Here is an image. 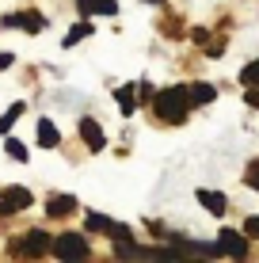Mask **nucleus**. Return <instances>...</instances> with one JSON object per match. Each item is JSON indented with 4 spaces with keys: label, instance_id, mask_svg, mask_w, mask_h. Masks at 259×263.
<instances>
[{
    "label": "nucleus",
    "instance_id": "1",
    "mask_svg": "<svg viewBox=\"0 0 259 263\" xmlns=\"http://www.w3.org/2000/svg\"><path fill=\"white\" fill-rule=\"evenodd\" d=\"M191 88H164V92H156L153 96V111L160 115L164 122H172V126H180L187 119V111H191Z\"/></svg>",
    "mask_w": 259,
    "mask_h": 263
},
{
    "label": "nucleus",
    "instance_id": "2",
    "mask_svg": "<svg viewBox=\"0 0 259 263\" xmlns=\"http://www.w3.org/2000/svg\"><path fill=\"white\" fill-rule=\"evenodd\" d=\"M12 248H15V256H31V259H38V256H46V252H53V240H50L42 229H31L27 237L15 240Z\"/></svg>",
    "mask_w": 259,
    "mask_h": 263
},
{
    "label": "nucleus",
    "instance_id": "3",
    "mask_svg": "<svg viewBox=\"0 0 259 263\" xmlns=\"http://www.w3.org/2000/svg\"><path fill=\"white\" fill-rule=\"evenodd\" d=\"M53 256L57 259H88V240L80 237V233H61L57 240H53Z\"/></svg>",
    "mask_w": 259,
    "mask_h": 263
},
{
    "label": "nucleus",
    "instance_id": "4",
    "mask_svg": "<svg viewBox=\"0 0 259 263\" xmlns=\"http://www.w3.org/2000/svg\"><path fill=\"white\" fill-rule=\"evenodd\" d=\"M217 244H221V252H225V256H233V259H244V256H248V233L240 237L236 229H221Z\"/></svg>",
    "mask_w": 259,
    "mask_h": 263
},
{
    "label": "nucleus",
    "instance_id": "5",
    "mask_svg": "<svg viewBox=\"0 0 259 263\" xmlns=\"http://www.w3.org/2000/svg\"><path fill=\"white\" fill-rule=\"evenodd\" d=\"M31 206V191L27 187H8L0 195V214H15V210H27Z\"/></svg>",
    "mask_w": 259,
    "mask_h": 263
},
{
    "label": "nucleus",
    "instance_id": "6",
    "mask_svg": "<svg viewBox=\"0 0 259 263\" xmlns=\"http://www.w3.org/2000/svg\"><path fill=\"white\" fill-rule=\"evenodd\" d=\"M80 138H84V145H88L92 153H99L103 145H107L103 130H99V122H92V119H84V122H80Z\"/></svg>",
    "mask_w": 259,
    "mask_h": 263
},
{
    "label": "nucleus",
    "instance_id": "7",
    "mask_svg": "<svg viewBox=\"0 0 259 263\" xmlns=\"http://www.w3.org/2000/svg\"><path fill=\"white\" fill-rule=\"evenodd\" d=\"M4 27H23V31H34V34H38L42 27H46V20H42L38 12H23V15H4Z\"/></svg>",
    "mask_w": 259,
    "mask_h": 263
},
{
    "label": "nucleus",
    "instance_id": "8",
    "mask_svg": "<svg viewBox=\"0 0 259 263\" xmlns=\"http://www.w3.org/2000/svg\"><path fill=\"white\" fill-rule=\"evenodd\" d=\"M46 210H50V217L73 214V210H76V198H73V195H53L50 202H46Z\"/></svg>",
    "mask_w": 259,
    "mask_h": 263
},
{
    "label": "nucleus",
    "instance_id": "9",
    "mask_svg": "<svg viewBox=\"0 0 259 263\" xmlns=\"http://www.w3.org/2000/svg\"><path fill=\"white\" fill-rule=\"evenodd\" d=\"M198 202L206 206V210H210L213 217H221V214H225V195H217V191H198Z\"/></svg>",
    "mask_w": 259,
    "mask_h": 263
},
{
    "label": "nucleus",
    "instance_id": "10",
    "mask_svg": "<svg viewBox=\"0 0 259 263\" xmlns=\"http://www.w3.org/2000/svg\"><path fill=\"white\" fill-rule=\"evenodd\" d=\"M57 141H61L57 126H53L50 119H42V122H38V145H42V149H53V145H57Z\"/></svg>",
    "mask_w": 259,
    "mask_h": 263
},
{
    "label": "nucleus",
    "instance_id": "11",
    "mask_svg": "<svg viewBox=\"0 0 259 263\" xmlns=\"http://www.w3.org/2000/svg\"><path fill=\"white\" fill-rule=\"evenodd\" d=\"M88 34H95V31H92V23H76L73 31L65 34V46H76V42H84Z\"/></svg>",
    "mask_w": 259,
    "mask_h": 263
},
{
    "label": "nucleus",
    "instance_id": "12",
    "mask_svg": "<svg viewBox=\"0 0 259 263\" xmlns=\"http://www.w3.org/2000/svg\"><path fill=\"white\" fill-rule=\"evenodd\" d=\"M213 96H217V88H213V84H194V88H191V99H194V103H213Z\"/></svg>",
    "mask_w": 259,
    "mask_h": 263
},
{
    "label": "nucleus",
    "instance_id": "13",
    "mask_svg": "<svg viewBox=\"0 0 259 263\" xmlns=\"http://www.w3.org/2000/svg\"><path fill=\"white\" fill-rule=\"evenodd\" d=\"M19 115H23V103H12V107H8V111L0 115V134H8V130H12V122L19 119Z\"/></svg>",
    "mask_w": 259,
    "mask_h": 263
},
{
    "label": "nucleus",
    "instance_id": "14",
    "mask_svg": "<svg viewBox=\"0 0 259 263\" xmlns=\"http://www.w3.org/2000/svg\"><path fill=\"white\" fill-rule=\"evenodd\" d=\"M240 84L244 88H259V61H252L248 69H240Z\"/></svg>",
    "mask_w": 259,
    "mask_h": 263
},
{
    "label": "nucleus",
    "instance_id": "15",
    "mask_svg": "<svg viewBox=\"0 0 259 263\" xmlns=\"http://www.w3.org/2000/svg\"><path fill=\"white\" fill-rule=\"evenodd\" d=\"M133 92H137L133 84L118 88V107H122V115H133Z\"/></svg>",
    "mask_w": 259,
    "mask_h": 263
},
{
    "label": "nucleus",
    "instance_id": "16",
    "mask_svg": "<svg viewBox=\"0 0 259 263\" xmlns=\"http://www.w3.org/2000/svg\"><path fill=\"white\" fill-rule=\"evenodd\" d=\"M4 149H8V157H12V160H27V145H23V141L8 138V141H4Z\"/></svg>",
    "mask_w": 259,
    "mask_h": 263
},
{
    "label": "nucleus",
    "instance_id": "17",
    "mask_svg": "<svg viewBox=\"0 0 259 263\" xmlns=\"http://www.w3.org/2000/svg\"><path fill=\"white\" fill-rule=\"evenodd\" d=\"M92 12H99V15H118V4H114V0H92Z\"/></svg>",
    "mask_w": 259,
    "mask_h": 263
},
{
    "label": "nucleus",
    "instance_id": "18",
    "mask_svg": "<svg viewBox=\"0 0 259 263\" xmlns=\"http://www.w3.org/2000/svg\"><path fill=\"white\" fill-rule=\"evenodd\" d=\"M244 179H248V187H252V191H259V160H252V164H248Z\"/></svg>",
    "mask_w": 259,
    "mask_h": 263
},
{
    "label": "nucleus",
    "instance_id": "19",
    "mask_svg": "<svg viewBox=\"0 0 259 263\" xmlns=\"http://www.w3.org/2000/svg\"><path fill=\"white\" fill-rule=\"evenodd\" d=\"M244 233H248L252 240H259V217H248V221H244Z\"/></svg>",
    "mask_w": 259,
    "mask_h": 263
},
{
    "label": "nucleus",
    "instance_id": "20",
    "mask_svg": "<svg viewBox=\"0 0 259 263\" xmlns=\"http://www.w3.org/2000/svg\"><path fill=\"white\" fill-rule=\"evenodd\" d=\"M156 96V88L153 84H149V80H145V84H141V99H145V103H149V99H153Z\"/></svg>",
    "mask_w": 259,
    "mask_h": 263
},
{
    "label": "nucleus",
    "instance_id": "21",
    "mask_svg": "<svg viewBox=\"0 0 259 263\" xmlns=\"http://www.w3.org/2000/svg\"><path fill=\"white\" fill-rule=\"evenodd\" d=\"M248 103H252V107H259V88H248Z\"/></svg>",
    "mask_w": 259,
    "mask_h": 263
},
{
    "label": "nucleus",
    "instance_id": "22",
    "mask_svg": "<svg viewBox=\"0 0 259 263\" xmlns=\"http://www.w3.org/2000/svg\"><path fill=\"white\" fill-rule=\"evenodd\" d=\"M76 8H80L84 15H92V0H76Z\"/></svg>",
    "mask_w": 259,
    "mask_h": 263
},
{
    "label": "nucleus",
    "instance_id": "23",
    "mask_svg": "<svg viewBox=\"0 0 259 263\" xmlns=\"http://www.w3.org/2000/svg\"><path fill=\"white\" fill-rule=\"evenodd\" d=\"M12 65V53H0V69H8Z\"/></svg>",
    "mask_w": 259,
    "mask_h": 263
},
{
    "label": "nucleus",
    "instance_id": "24",
    "mask_svg": "<svg viewBox=\"0 0 259 263\" xmlns=\"http://www.w3.org/2000/svg\"><path fill=\"white\" fill-rule=\"evenodd\" d=\"M149 4H164V0H149Z\"/></svg>",
    "mask_w": 259,
    "mask_h": 263
}]
</instances>
